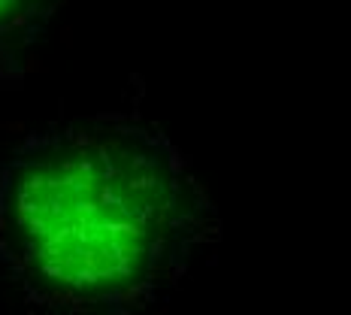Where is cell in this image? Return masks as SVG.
I'll list each match as a JSON object with an SVG mask.
<instances>
[{
	"instance_id": "7a4b0ae2",
	"label": "cell",
	"mask_w": 351,
	"mask_h": 315,
	"mask_svg": "<svg viewBox=\"0 0 351 315\" xmlns=\"http://www.w3.org/2000/svg\"><path fill=\"white\" fill-rule=\"evenodd\" d=\"M52 0H0V27L3 25H16V21L36 16L43 12Z\"/></svg>"
},
{
	"instance_id": "6da1fadb",
	"label": "cell",
	"mask_w": 351,
	"mask_h": 315,
	"mask_svg": "<svg viewBox=\"0 0 351 315\" xmlns=\"http://www.w3.org/2000/svg\"><path fill=\"white\" fill-rule=\"evenodd\" d=\"M215 240L188 158L136 115L40 130L0 167V267L36 315H140Z\"/></svg>"
}]
</instances>
